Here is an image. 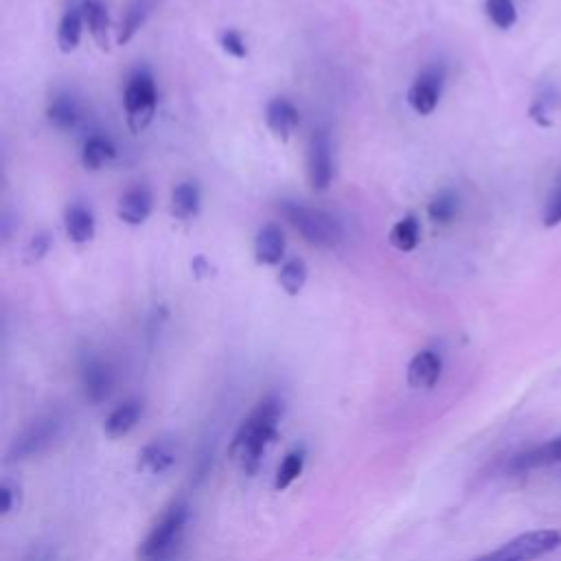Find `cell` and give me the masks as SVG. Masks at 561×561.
Here are the masks:
<instances>
[{
	"label": "cell",
	"instance_id": "obj_28",
	"mask_svg": "<svg viewBox=\"0 0 561 561\" xmlns=\"http://www.w3.org/2000/svg\"><path fill=\"white\" fill-rule=\"evenodd\" d=\"M145 16H147V5H143V3L128 11V16H125V20H123V29L119 33V44H125L134 38V33L139 31L145 22Z\"/></svg>",
	"mask_w": 561,
	"mask_h": 561
},
{
	"label": "cell",
	"instance_id": "obj_11",
	"mask_svg": "<svg viewBox=\"0 0 561 561\" xmlns=\"http://www.w3.org/2000/svg\"><path fill=\"white\" fill-rule=\"evenodd\" d=\"M266 123H268L270 132L277 136V139L288 141L301 123L299 108H296L294 103L285 97L272 99L266 108Z\"/></svg>",
	"mask_w": 561,
	"mask_h": 561
},
{
	"label": "cell",
	"instance_id": "obj_6",
	"mask_svg": "<svg viewBox=\"0 0 561 561\" xmlns=\"http://www.w3.org/2000/svg\"><path fill=\"white\" fill-rule=\"evenodd\" d=\"M62 417L57 412L44 415L38 421H33L27 430H22L16 441L11 443L9 461H25L31 456H38L53 445V441L60 437L62 432Z\"/></svg>",
	"mask_w": 561,
	"mask_h": 561
},
{
	"label": "cell",
	"instance_id": "obj_10",
	"mask_svg": "<svg viewBox=\"0 0 561 561\" xmlns=\"http://www.w3.org/2000/svg\"><path fill=\"white\" fill-rule=\"evenodd\" d=\"M154 209V198H152V191L139 185V187H132L123 193L119 198L117 204V215L119 220L130 224V226H141L147 220H150Z\"/></svg>",
	"mask_w": 561,
	"mask_h": 561
},
{
	"label": "cell",
	"instance_id": "obj_20",
	"mask_svg": "<svg viewBox=\"0 0 561 561\" xmlns=\"http://www.w3.org/2000/svg\"><path fill=\"white\" fill-rule=\"evenodd\" d=\"M141 417H143V404L136 402V399H130V402H123L121 406L110 412L106 419V432L110 437H123V434H128L136 423L141 421Z\"/></svg>",
	"mask_w": 561,
	"mask_h": 561
},
{
	"label": "cell",
	"instance_id": "obj_21",
	"mask_svg": "<svg viewBox=\"0 0 561 561\" xmlns=\"http://www.w3.org/2000/svg\"><path fill=\"white\" fill-rule=\"evenodd\" d=\"M117 158V147L108 139V136L103 134H95L90 136V139L84 143V150H82V163L86 169L90 171H97L101 169L110 160Z\"/></svg>",
	"mask_w": 561,
	"mask_h": 561
},
{
	"label": "cell",
	"instance_id": "obj_27",
	"mask_svg": "<svg viewBox=\"0 0 561 561\" xmlns=\"http://www.w3.org/2000/svg\"><path fill=\"white\" fill-rule=\"evenodd\" d=\"M485 11L498 29H511L518 22V9H515L513 0H487Z\"/></svg>",
	"mask_w": 561,
	"mask_h": 561
},
{
	"label": "cell",
	"instance_id": "obj_29",
	"mask_svg": "<svg viewBox=\"0 0 561 561\" xmlns=\"http://www.w3.org/2000/svg\"><path fill=\"white\" fill-rule=\"evenodd\" d=\"M557 224H561V178H557L544 204V226L553 228Z\"/></svg>",
	"mask_w": 561,
	"mask_h": 561
},
{
	"label": "cell",
	"instance_id": "obj_1",
	"mask_svg": "<svg viewBox=\"0 0 561 561\" xmlns=\"http://www.w3.org/2000/svg\"><path fill=\"white\" fill-rule=\"evenodd\" d=\"M283 417V402L279 397H266L250 412V417L237 430L231 452L242 465L246 474H255L261 465L268 445L277 437L279 423Z\"/></svg>",
	"mask_w": 561,
	"mask_h": 561
},
{
	"label": "cell",
	"instance_id": "obj_22",
	"mask_svg": "<svg viewBox=\"0 0 561 561\" xmlns=\"http://www.w3.org/2000/svg\"><path fill=\"white\" fill-rule=\"evenodd\" d=\"M47 117L53 128L68 132V130H75L77 125L82 123V108L77 106V101L73 97H57L49 106Z\"/></svg>",
	"mask_w": 561,
	"mask_h": 561
},
{
	"label": "cell",
	"instance_id": "obj_17",
	"mask_svg": "<svg viewBox=\"0 0 561 561\" xmlns=\"http://www.w3.org/2000/svg\"><path fill=\"white\" fill-rule=\"evenodd\" d=\"M561 461V437L537 445V448L524 452L520 456H515L511 469H518V472H529V469L535 467H544V465H553Z\"/></svg>",
	"mask_w": 561,
	"mask_h": 561
},
{
	"label": "cell",
	"instance_id": "obj_7",
	"mask_svg": "<svg viewBox=\"0 0 561 561\" xmlns=\"http://www.w3.org/2000/svg\"><path fill=\"white\" fill-rule=\"evenodd\" d=\"M307 180L309 187L323 193L334 182V156H331V139L325 130L312 134L307 147Z\"/></svg>",
	"mask_w": 561,
	"mask_h": 561
},
{
	"label": "cell",
	"instance_id": "obj_3",
	"mask_svg": "<svg viewBox=\"0 0 561 561\" xmlns=\"http://www.w3.org/2000/svg\"><path fill=\"white\" fill-rule=\"evenodd\" d=\"M189 518V507L185 502H174L160 520L152 526L150 535L145 537V542L139 548L141 561H171L174 553L178 551L182 533H185Z\"/></svg>",
	"mask_w": 561,
	"mask_h": 561
},
{
	"label": "cell",
	"instance_id": "obj_26",
	"mask_svg": "<svg viewBox=\"0 0 561 561\" xmlns=\"http://www.w3.org/2000/svg\"><path fill=\"white\" fill-rule=\"evenodd\" d=\"M303 467H305V448H294L279 465L277 483L274 485H277V489H288L294 480L303 474Z\"/></svg>",
	"mask_w": 561,
	"mask_h": 561
},
{
	"label": "cell",
	"instance_id": "obj_16",
	"mask_svg": "<svg viewBox=\"0 0 561 561\" xmlns=\"http://www.w3.org/2000/svg\"><path fill=\"white\" fill-rule=\"evenodd\" d=\"M200 204L202 196L196 182H182V185H178L174 193H171V215H174L176 220L189 222L193 217H198Z\"/></svg>",
	"mask_w": 561,
	"mask_h": 561
},
{
	"label": "cell",
	"instance_id": "obj_18",
	"mask_svg": "<svg viewBox=\"0 0 561 561\" xmlns=\"http://www.w3.org/2000/svg\"><path fill=\"white\" fill-rule=\"evenodd\" d=\"M84 20L90 29V36L97 42L99 49H108V33H110V16L108 7L103 0H84L82 3Z\"/></svg>",
	"mask_w": 561,
	"mask_h": 561
},
{
	"label": "cell",
	"instance_id": "obj_23",
	"mask_svg": "<svg viewBox=\"0 0 561 561\" xmlns=\"http://www.w3.org/2000/svg\"><path fill=\"white\" fill-rule=\"evenodd\" d=\"M419 239H421V228L415 215H408L404 220H399L393 228H391V235H388V242L399 253H412L419 246Z\"/></svg>",
	"mask_w": 561,
	"mask_h": 561
},
{
	"label": "cell",
	"instance_id": "obj_19",
	"mask_svg": "<svg viewBox=\"0 0 561 561\" xmlns=\"http://www.w3.org/2000/svg\"><path fill=\"white\" fill-rule=\"evenodd\" d=\"M82 29H84V11L79 7L66 9V14L57 27V47L62 53H73L79 42H82Z\"/></svg>",
	"mask_w": 561,
	"mask_h": 561
},
{
	"label": "cell",
	"instance_id": "obj_31",
	"mask_svg": "<svg viewBox=\"0 0 561 561\" xmlns=\"http://www.w3.org/2000/svg\"><path fill=\"white\" fill-rule=\"evenodd\" d=\"M220 42H222V49L228 55L237 57V60H244V57H248V47H246V40L242 38V33L228 29V31L222 33Z\"/></svg>",
	"mask_w": 561,
	"mask_h": 561
},
{
	"label": "cell",
	"instance_id": "obj_30",
	"mask_svg": "<svg viewBox=\"0 0 561 561\" xmlns=\"http://www.w3.org/2000/svg\"><path fill=\"white\" fill-rule=\"evenodd\" d=\"M51 248V237L47 233H38L31 237V242L25 248V263L33 266V263H38L44 259V255L49 253Z\"/></svg>",
	"mask_w": 561,
	"mask_h": 561
},
{
	"label": "cell",
	"instance_id": "obj_33",
	"mask_svg": "<svg viewBox=\"0 0 561 561\" xmlns=\"http://www.w3.org/2000/svg\"><path fill=\"white\" fill-rule=\"evenodd\" d=\"M16 505H18V487L5 480V483L0 485V507H3L0 511H3V515H7L16 509Z\"/></svg>",
	"mask_w": 561,
	"mask_h": 561
},
{
	"label": "cell",
	"instance_id": "obj_4",
	"mask_svg": "<svg viewBox=\"0 0 561 561\" xmlns=\"http://www.w3.org/2000/svg\"><path fill=\"white\" fill-rule=\"evenodd\" d=\"M156 103L158 93L152 75L145 71L132 75L128 86L123 90V108L125 114H128V125L134 134H141L150 128L156 114Z\"/></svg>",
	"mask_w": 561,
	"mask_h": 561
},
{
	"label": "cell",
	"instance_id": "obj_24",
	"mask_svg": "<svg viewBox=\"0 0 561 561\" xmlns=\"http://www.w3.org/2000/svg\"><path fill=\"white\" fill-rule=\"evenodd\" d=\"M459 211H461V198H459V193L452 189L441 191L439 196H434V200L428 206V215L434 224L454 222Z\"/></svg>",
	"mask_w": 561,
	"mask_h": 561
},
{
	"label": "cell",
	"instance_id": "obj_9",
	"mask_svg": "<svg viewBox=\"0 0 561 561\" xmlns=\"http://www.w3.org/2000/svg\"><path fill=\"white\" fill-rule=\"evenodd\" d=\"M82 386L84 395L93 404H101L108 399L114 386V375L110 366L101 358H86L82 364Z\"/></svg>",
	"mask_w": 561,
	"mask_h": 561
},
{
	"label": "cell",
	"instance_id": "obj_14",
	"mask_svg": "<svg viewBox=\"0 0 561 561\" xmlns=\"http://www.w3.org/2000/svg\"><path fill=\"white\" fill-rule=\"evenodd\" d=\"M176 463V448L167 439H156L139 454V467L150 474H163Z\"/></svg>",
	"mask_w": 561,
	"mask_h": 561
},
{
	"label": "cell",
	"instance_id": "obj_13",
	"mask_svg": "<svg viewBox=\"0 0 561 561\" xmlns=\"http://www.w3.org/2000/svg\"><path fill=\"white\" fill-rule=\"evenodd\" d=\"M285 257V235L277 224H266L255 237V259L261 266H279Z\"/></svg>",
	"mask_w": 561,
	"mask_h": 561
},
{
	"label": "cell",
	"instance_id": "obj_8",
	"mask_svg": "<svg viewBox=\"0 0 561 561\" xmlns=\"http://www.w3.org/2000/svg\"><path fill=\"white\" fill-rule=\"evenodd\" d=\"M445 84V71L441 66H430L423 71L408 90V106L417 114L428 117L437 110Z\"/></svg>",
	"mask_w": 561,
	"mask_h": 561
},
{
	"label": "cell",
	"instance_id": "obj_12",
	"mask_svg": "<svg viewBox=\"0 0 561 561\" xmlns=\"http://www.w3.org/2000/svg\"><path fill=\"white\" fill-rule=\"evenodd\" d=\"M441 371H443V360L439 353L426 349L410 360L408 382L415 388H432L439 382Z\"/></svg>",
	"mask_w": 561,
	"mask_h": 561
},
{
	"label": "cell",
	"instance_id": "obj_2",
	"mask_svg": "<svg viewBox=\"0 0 561 561\" xmlns=\"http://www.w3.org/2000/svg\"><path fill=\"white\" fill-rule=\"evenodd\" d=\"M281 211L285 220L303 235L305 242L316 248H336L345 239V228L334 215L323 209H314V206L299 202H283Z\"/></svg>",
	"mask_w": 561,
	"mask_h": 561
},
{
	"label": "cell",
	"instance_id": "obj_5",
	"mask_svg": "<svg viewBox=\"0 0 561 561\" xmlns=\"http://www.w3.org/2000/svg\"><path fill=\"white\" fill-rule=\"evenodd\" d=\"M561 546V533L553 529L531 531L518 535L515 540L500 546L498 551L478 557L474 561H535L548 553L557 551Z\"/></svg>",
	"mask_w": 561,
	"mask_h": 561
},
{
	"label": "cell",
	"instance_id": "obj_15",
	"mask_svg": "<svg viewBox=\"0 0 561 561\" xmlns=\"http://www.w3.org/2000/svg\"><path fill=\"white\" fill-rule=\"evenodd\" d=\"M64 222H66V235L73 244H88L97 233L93 211L86 209L82 204H73L71 209L66 211Z\"/></svg>",
	"mask_w": 561,
	"mask_h": 561
},
{
	"label": "cell",
	"instance_id": "obj_25",
	"mask_svg": "<svg viewBox=\"0 0 561 561\" xmlns=\"http://www.w3.org/2000/svg\"><path fill=\"white\" fill-rule=\"evenodd\" d=\"M307 277H309L307 263L303 259H290L281 266L279 285L285 290V294L296 296V294H301V290L305 288Z\"/></svg>",
	"mask_w": 561,
	"mask_h": 561
},
{
	"label": "cell",
	"instance_id": "obj_32",
	"mask_svg": "<svg viewBox=\"0 0 561 561\" xmlns=\"http://www.w3.org/2000/svg\"><path fill=\"white\" fill-rule=\"evenodd\" d=\"M22 561H66L62 551L53 544H36L31 546Z\"/></svg>",
	"mask_w": 561,
	"mask_h": 561
}]
</instances>
